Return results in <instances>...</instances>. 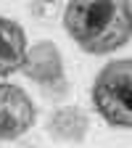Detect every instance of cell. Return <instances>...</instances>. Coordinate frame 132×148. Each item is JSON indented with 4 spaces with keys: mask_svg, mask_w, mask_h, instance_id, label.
Returning a JSON list of instances; mask_svg holds the SVG:
<instances>
[{
    "mask_svg": "<svg viewBox=\"0 0 132 148\" xmlns=\"http://www.w3.org/2000/svg\"><path fill=\"white\" fill-rule=\"evenodd\" d=\"M18 69L24 71V77L34 79L45 90V95L53 101H61L69 92V82H66V74H64V58H61L58 48L48 40L32 45L24 53V61Z\"/></svg>",
    "mask_w": 132,
    "mask_h": 148,
    "instance_id": "3957f363",
    "label": "cell"
},
{
    "mask_svg": "<svg viewBox=\"0 0 132 148\" xmlns=\"http://www.w3.org/2000/svg\"><path fill=\"white\" fill-rule=\"evenodd\" d=\"M27 53V40H24V29L16 21L0 16V77L18 71Z\"/></svg>",
    "mask_w": 132,
    "mask_h": 148,
    "instance_id": "5b68a950",
    "label": "cell"
},
{
    "mask_svg": "<svg viewBox=\"0 0 132 148\" xmlns=\"http://www.w3.org/2000/svg\"><path fill=\"white\" fill-rule=\"evenodd\" d=\"M87 127H90L87 114L82 108H74V106L53 111V116L48 119V132L58 143H79V140H85Z\"/></svg>",
    "mask_w": 132,
    "mask_h": 148,
    "instance_id": "8992f818",
    "label": "cell"
},
{
    "mask_svg": "<svg viewBox=\"0 0 132 148\" xmlns=\"http://www.w3.org/2000/svg\"><path fill=\"white\" fill-rule=\"evenodd\" d=\"M95 111L114 127H132V61L106 64L92 85Z\"/></svg>",
    "mask_w": 132,
    "mask_h": 148,
    "instance_id": "7a4b0ae2",
    "label": "cell"
},
{
    "mask_svg": "<svg viewBox=\"0 0 132 148\" xmlns=\"http://www.w3.org/2000/svg\"><path fill=\"white\" fill-rule=\"evenodd\" d=\"M40 3H53V0H40Z\"/></svg>",
    "mask_w": 132,
    "mask_h": 148,
    "instance_id": "52a82bcc",
    "label": "cell"
},
{
    "mask_svg": "<svg viewBox=\"0 0 132 148\" xmlns=\"http://www.w3.org/2000/svg\"><path fill=\"white\" fill-rule=\"evenodd\" d=\"M34 122V106L24 90L0 82V140L21 138Z\"/></svg>",
    "mask_w": 132,
    "mask_h": 148,
    "instance_id": "277c9868",
    "label": "cell"
},
{
    "mask_svg": "<svg viewBox=\"0 0 132 148\" xmlns=\"http://www.w3.org/2000/svg\"><path fill=\"white\" fill-rule=\"evenodd\" d=\"M64 27L85 53H111L129 42L132 3L129 0H69L64 11Z\"/></svg>",
    "mask_w": 132,
    "mask_h": 148,
    "instance_id": "6da1fadb",
    "label": "cell"
}]
</instances>
